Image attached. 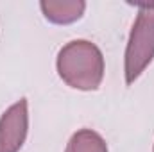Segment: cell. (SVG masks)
Here are the masks:
<instances>
[{"instance_id":"5","label":"cell","mask_w":154,"mask_h":152,"mask_svg":"<svg viewBox=\"0 0 154 152\" xmlns=\"http://www.w3.org/2000/svg\"><path fill=\"white\" fill-rule=\"evenodd\" d=\"M65 152H108V145L95 131L81 129L70 138Z\"/></svg>"},{"instance_id":"3","label":"cell","mask_w":154,"mask_h":152,"mask_svg":"<svg viewBox=\"0 0 154 152\" xmlns=\"http://www.w3.org/2000/svg\"><path fill=\"white\" fill-rule=\"evenodd\" d=\"M29 131L27 100L20 99L0 116V152H20Z\"/></svg>"},{"instance_id":"1","label":"cell","mask_w":154,"mask_h":152,"mask_svg":"<svg viewBox=\"0 0 154 152\" xmlns=\"http://www.w3.org/2000/svg\"><path fill=\"white\" fill-rule=\"evenodd\" d=\"M57 74L70 88L93 91L104 79V57L97 45L75 39L65 45L57 54Z\"/></svg>"},{"instance_id":"2","label":"cell","mask_w":154,"mask_h":152,"mask_svg":"<svg viewBox=\"0 0 154 152\" xmlns=\"http://www.w3.org/2000/svg\"><path fill=\"white\" fill-rule=\"evenodd\" d=\"M154 59V4H140L125 48V82L133 84Z\"/></svg>"},{"instance_id":"4","label":"cell","mask_w":154,"mask_h":152,"mask_svg":"<svg viewBox=\"0 0 154 152\" xmlns=\"http://www.w3.org/2000/svg\"><path fill=\"white\" fill-rule=\"evenodd\" d=\"M45 18L52 23H57V25H68V23H74L77 22L84 9H86V4L81 2V0H45L39 4Z\"/></svg>"}]
</instances>
